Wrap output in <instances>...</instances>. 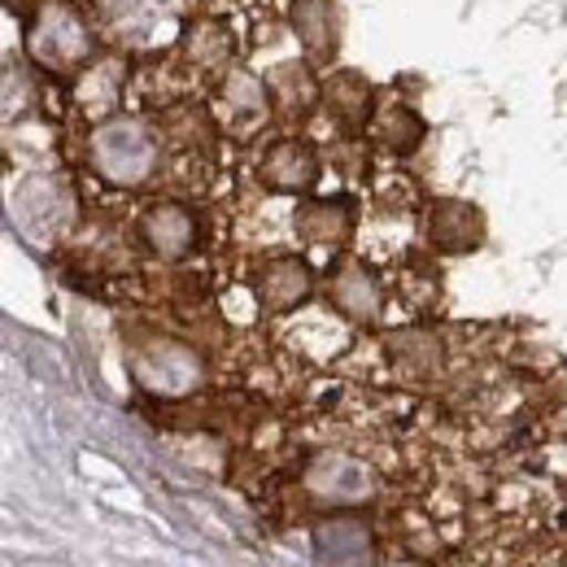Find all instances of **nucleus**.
Wrapping results in <instances>:
<instances>
[{
	"label": "nucleus",
	"mask_w": 567,
	"mask_h": 567,
	"mask_svg": "<svg viewBox=\"0 0 567 567\" xmlns=\"http://www.w3.org/2000/svg\"><path fill=\"white\" fill-rule=\"evenodd\" d=\"M306 489L328 502V506H358L367 497H375V472L346 454V450H319L310 463H306Z\"/></svg>",
	"instance_id": "nucleus-10"
},
{
	"label": "nucleus",
	"mask_w": 567,
	"mask_h": 567,
	"mask_svg": "<svg viewBox=\"0 0 567 567\" xmlns=\"http://www.w3.org/2000/svg\"><path fill=\"white\" fill-rule=\"evenodd\" d=\"M371 141L380 144L384 153H393V157H411V153L427 141L424 114H420L411 101L393 96V101L375 105V118H371Z\"/></svg>",
	"instance_id": "nucleus-19"
},
{
	"label": "nucleus",
	"mask_w": 567,
	"mask_h": 567,
	"mask_svg": "<svg viewBox=\"0 0 567 567\" xmlns=\"http://www.w3.org/2000/svg\"><path fill=\"white\" fill-rule=\"evenodd\" d=\"M323 110H328V118L346 136H358L375 118V87H371V79L362 71H350V66L332 71L323 79Z\"/></svg>",
	"instance_id": "nucleus-17"
},
{
	"label": "nucleus",
	"mask_w": 567,
	"mask_h": 567,
	"mask_svg": "<svg viewBox=\"0 0 567 567\" xmlns=\"http://www.w3.org/2000/svg\"><path fill=\"white\" fill-rule=\"evenodd\" d=\"M323 297H328L332 315H341L354 328H371L384 310V284L362 258H337L328 271V284H323Z\"/></svg>",
	"instance_id": "nucleus-8"
},
{
	"label": "nucleus",
	"mask_w": 567,
	"mask_h": 567,
	"mask_svg": "<svg viewBox=\"0 0 567 567\" xmlns=\"http://www.w3.org/2000/svg\"><path fill=\"white\" fill-rule=\"evenodd\" d=\"M9 210H13L18 227L31 240H58V236H66V227L74 223V197L71 188H66V179L40 171V175H27L13 188Z\"/></svg>",
	"instance_id": "nucleus-5"
},
{
	"label": "nucleus",
	"mask_w": 567,
	"mask_h": 567,
	"mask_svg": "<svg viewBox=\"0 0 567 567\" xmlns=\"http://www.w3.org/2000/svg\"><path fill=\"white\" fill-rule=\"evenodd\" d=\"M127 53H118V49H110V53H101L92 66H83L79 74V83H74V105H79V114L83 118H96V123H105V118H114L118 114V101L127 96Z\"/></svg>",
	"instance_id": "nucleus-14"
},
{
	"label": "nucleus",
	"mask_w": 567,
	"mask_h": 567,
	"mask_svg": "<svg viewBox=\"0 0 567 567\" xmlns=\"http://www.w3.org/2000/svg\"><path fill=\"white\" fill-rule=\"evenodd\" d=\"M127 371L148 398H193L206 384V358L179 337H144L127 354Z\"/></svg>",
	"instance_id": "nucleus-4"
},
{
	"label": "nucleus",
	"mask_w": 567,
	"mask_h": 567,
	"mask_svg": "<svg viewBox=\"0 0 567 567\" xmlns=\"http://www.w3.org/2000/svg\"><path fill=\"white\" fill-rule=\"evenodd\" d=\"M319 175H323V157L306 136H284V141L267 144L258 157L262 188L280 193V197H310Z\"/></svg>",
	"instance_id": "nucleus-9"
},
{
	"label": "nucleus",
	"mask_w": 567,
	"mask_h": 567,
	"mask_svg": "<svg viewBox=\"0 0 567 567\" xmlns=\"http://www.w3.org/2000/svg\"><path fill=\"white\" fill-rule=\"evenodd\" d=\"M87 166L101 184L136 193L162 171V136L136 114H114L87 132Z\"/></svg>",
	"instance_id": "nucleus-2"
},
{
	"label": "nucleus",
	"mask_w": 567,
	"mask_h": 567,
	"mask_svg": "<svg viewBox=\"0 0 567 567\" xmlns=\"http://www.w3.org/2000/svg\"><path fill=\"white\" fill-rule=\"evenodd\" d=\"M384 354H389V362H393L398 371L424 380V375H436V371H441L445 346H441V337L427 332V328H398V332L384 337Z\"/></svg>",
	"instance_id": "nucleus-20"
},
{
	"label": "nucleus",
	"mask_w": 567,
	"mask_h": 567,
	"mask_svg": "<svg viewBox=\"0 0 567 567\" xmlns=\"http://www.w3.org/2000/svg\"><path fill=\"white\" fill-rule=\"evenodd\" d=\"M214 110H218V123L223 132L249 141L258 136L267 123H271V92H267V79L245 66H231V71L218 79V96H214Z\"/></svg>",
	"instance_id": "nucleus-6"
},
{
	"label": "nucleus",
	"mask_w": 567,
	"mask_h": 567,
	"mask_svg": "<svg viewBox=\"0 0 567 567\" xmlns=\"http://www.w3.org/2000/svg\"><path fill=\"white\" fill-rule=\"evenodd\" d=\"M292 227H297V240L315 245V249H341L358 227V206L354 197H306L297 210H292Z\"/></svg>",
	"instance_id": "nucleus-15"
},
{
	"label": "nucleus",
	"mask_w": 567,
	"mask_h": 567,
	"mask_svg": "<svg viewBox=\"0 0 567 567\" xmlns=\"http://www.w3.org/2000/svg\"><path fill=\"white\" fill-rule=\"evenodd\" d=\"M141 245L157 262H184L202 245V218L188 202H153L136 223Z\"/></svg>",
	"instance_id": "nucleus-7"
},
{
	"label": "nucleus",
	"mask_w": 567,
	"mask_h": 567,
	"mask_svg": "<svg viewBox=\"0 0 567 567\" xmlns=\"http://www.w3.org/2000/svg\"><path fill=\"white\" fill-rule=\"evenodd\" d=\"M288 31L301 44L310 66H332L341 49V9L337 0H288Z\"/></svg>",
	"instance_id": "nucleus-13"
},
{
	"label": "nucleus",
	"mask_w": 567,
	"mask_h": 567,
	"mask_svg": "<svg viewBox=\"0 0 567 567\" xmlns=\"http://www.w3.org/2000/svg\"><path fill=\"white\" fill-rule=\"evenodd\" d=\"M231 49H236V35H231V27L218 22V18H197V22H188V31H184V53H188V62L206 74L231 71Z\"/></svg>",
	"instance_id": "nucleus-21"
},
{
	"label": "nucleus",
	"mask_w": 567,
	"mask_h": 567,
	"mask_svg": "<svg viewBox=\"0 0 567 567\" xmlns=\"http://www.w3.org/2000/svg\"><path fill=\"white\" fill-rule=\"evenodd\" d=\"M96 18H87L83 4L74 0H40L27 13L22 27V49L27 58L49 74H74L83 66H92L96 53Z\"/></svg>",
	"instance_id": "nucleus-1"
},
{
	"label": "nucleus",
	"mask_w": 567,
	"mask_h": 567,
	"mask_svg": "<svg viewBox=\"0 0 567 567\" xmlns=\"http://www.w3.org/2000/svg\"><path fill=\"white\" fill-rule=\"evenodd\" d=\"M424 240L441 258H463L485 245V210L463 197H436L424 210Z\"/></svg>",
	"instance_id": "nucleus-11"
},
{
	"label": "nucleus",
	"mask_w": 567,
	"mask_h": 567,
	"mask_svg": "<svg viewBox=\"0 0 567 567\" xmlns=\"http://www.w3.org/2000/svg\"><path fill=\"white\" fill-rule=\"evenodd\" d=\"M267 79V92H271V110L284 123H301L315 114V105H323V79L315 74V66L306 58H288L276 62Z\"/></svg>",
	"instance_id": "nucleus-16"
},
{
	"label": "nucleus",
	"mask_w": 567,
	"mask_h": 567,
	"mask_svg": "<svg viewBox=\"0 0 567 567\" xmlns=\"http://www.w3.org/2000/svg\"><path fill=\"white\" fill-rule=\"evenodd\" d=\"M249 292H254V301L267 315H292L315 292V267L306 258H297V254H276V258H267V262L254 267Z\"/></svg>",
	"instance_id": "nucleus-12"
},
{
	"label": "nucleus",
	"mask_w": 567,
	"mask_h": 567,
	"mask_svg": "<svg viewBox=\"0 0 567 567\" xmlns=\"http://www.w3.org/2000/svg\"><path fill=\"white\" fill-rule=\"evenodd\" d=\"M315 555L323 567H375L371 528L354 515H332L315 528Z\"/></svg>",
	"instance_id": "nucleus-18"
},
{
	"label": "nucleus",
	"mask_w": 567,
	"mask_h": 567,
	"mask_svg": "<svg viewBox=\"0 0 567 567\" xmlns=\"http://www.w3.org/2000/svg\"><path fill=\"white\" fill-rule=\"evenodd\" d=\"M197 0H92L96 31L118 53H157L188 31Z\"/></svg>",
	"instance_id": "nucleus-3"
}]
</instances>
